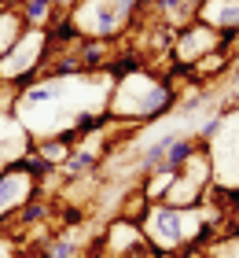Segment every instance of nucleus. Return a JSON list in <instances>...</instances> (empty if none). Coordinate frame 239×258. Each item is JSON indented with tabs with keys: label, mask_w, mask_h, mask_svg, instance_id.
I'll return each mask as SVG.
<instances>
[{
	"label": "nucleus",
	"mask_w": 239,
	"mask_h": 258,
	"mask_svg": "<svg viewBox=\"0 0 239 258\" xmlns=\"http://www.w3.org/2000/svg\"><path fill=\"white\" fill-rule=\"evenodd\" d=\"M140 229L154 251H191L206 240V221H199L195 207L173 203H147Z\"/></svg>",
	"instance_id": "nucleus-2"
},
{
	"label": "nucleus",
	"mask_w": 239,
	"mask_h": 258,
	"mask_svg": "<svg viewBox=\"0 0 239 258\" xmlns=\"http://www.w3.org/2000/svg\"><path fill=\"white\" fill-rule=\"evenodd\" d=\"M136 15H140L136 0H77L66 11V22L85 41H111L122 37Z\"/></svg>",
	"instance_id": "nucleus-3"
},
{
	"label": "nucleus",
	"mask_w": 239,
	"mask_h": 258,
	"mask_svg": "<svg viewBox=\"0 0 239 258\" xmlns=\"http://www.w3.org/2000/svg\"><path fill=\"white\" fill-rule=\"evenodd\" d=\"M177 92L154 74L151 67H133L129 74L114 78V89L107 96V118L125 122H154L173 107Z\"/></svg>",
	"instance_id": "nucleus-1"
},
{
	"label": "nucleus",
	"mask_w": 239,
	"mask_h": 258,
	"mask_svg": "<svg viewBox=\"0 0 239 258\" xmlns=\"http://www.w3.org/2000/svg\"><path fill=\"white\" fill-rule=\"evenodd\" d=\"M210 144H213V148H232V162H235V188H239V129H235V122L224 118L221 133L213 137Z\"/></svg>",
	"instance_id": "nucleus-10"
},
{
	"label": "nucleus",
	"mask_w": 239,
	"mask_h": 258,
	"mask_svg": "<svg viewBox=\"0 0 239 258\" xmlns=\"http://www.w3.org/2000/svg\"><path fill=\"white\" fill-rule=\"evenodd\" d=\"M77 247H74V240H66V236H48L41 247H37V258H74Z\"/></svg>",
	"instance_id": "nucleus-11"
},
{
	"label": "nucleus",
	"mask_w": 239,
	"mask_h": 258,
	"mask_svg": "<svg viewBox=\"0 0 239 258\" xmlns=\"http://www.w3.org/2000/svg\"><path fill=\"white\" fill-rule=\"evenodd\" d=\"M195 151H199V144H195V140L177 137V140H173V148L166 151V159H162V166H158V170H170V173H173V170H181L184 162H188L191 155H195Z\"/></svg>",
	"instance_id": "nucleus-9"
},
{
	"label": "nucleus",
	"mask_w": 239,
	"mask_h": 258,
	"mask_svg": "<svg viewBox=\"0 0 239 258\" xmlns=\"http://www.w3.org/2000/svg\"><path fill=\"white\" fill-rule=\"evenodd\" d=\"M136 4H140V11H143V8H154L158 0H136Z\"/></svg>",
	"instance_id": "nucleus-12"
},
{
	"label": "nucleus",
	"mask_w": 239,
	"mask_h": 258,
	"mask_svg": "<svg viewBox=\"0 0 239 258\" xmlns=\"http://www.w3.org/2000/svg\"><path fill=\"white\" fill-rule=\"evenodd\" d=\"M195 19L206 22L210 30L224 33V37H235L239 33V0H199Z\"/></svg>",
	"instance_id": "nucleus-7"
},
{
	"label": "nucleus",
	"mask_w": 239,
	"mask_h": 258,
	"mask_svg": "<svg viewBox=\"0 0 239 258\" xmlns=\"http://www.w3.org/2000/svg\"><path fill=\"white\" fill-rule=\"evenodd\" d=\"M37 188H41V181L22 166V159L8 162V166L0 170V229H4L26 203L37 199Z\"/></svg>",
	"instance_id": "nucleus-6"
},
{
	"label": "nucleus",
	"mask_w": 239,
	"mask_h": 258,
	"mask_svg": "<svg viewBox=\"0 0 239 258\" xmlns=\"http://www.w3.org/2000/svg\"><path fill=\"white\" fill-rule=\"evenodd\" d=\"M48 48H52L48 26H26L19 33V41L0 55V81L22 89L33 78H41V67L48 63Z\"/></svg>",
	"instance_id": "nucleus-4"
},
{
	"label": "nucleus",
	"mask_w": 239,
	"mask_h": 258,
	"mask_svg": "<svg viewBox=\"0 0 239 258\" xmlns=\"http://www.w3.org/2000/svg\"><path fill=\"white\" fill-rule=\"evenodd\" d=\"M92 258H107V254H103V251H96V254H92Z\"/></svg>",
	"instance_id": "nucleus-13"
},
{
	"label": "nucleus",
	"mask_w": 239,
	"mask_h": 258,
	"mask_svg": "<svg viewBox=\"0 0 239 258\" xmlns=\"http://www.w3.org/2000/svg\"><path fill=\"white\" fill-rule=\"evenodd\" d=\"M228 41H232V37H224V33L210 30L206 22L191 19V22H184V26H177V30H173V44H170V52H173V59H177V67H181V70H191L199 59H206V55L221 52Z\"/></svg>",
	"instance_id": "nucleus-5"
},
{
	"label": "nucleus",
	"mask_w": 239,
	"mask_h": 258,
	"mask_svg": "<svg viewBox=\"0 0 239 258\" xmlns=\"http://www.w3.org/2000/svg\"><path fill=\"white\" fill-rule=\"evenodd\" d=\"M26 30V19L19 15V8H8L0 4V55H4L11 44L19 41V33Z\"/></svg>",
	"instance_id": "nucleus-8"
}]
</instances>
